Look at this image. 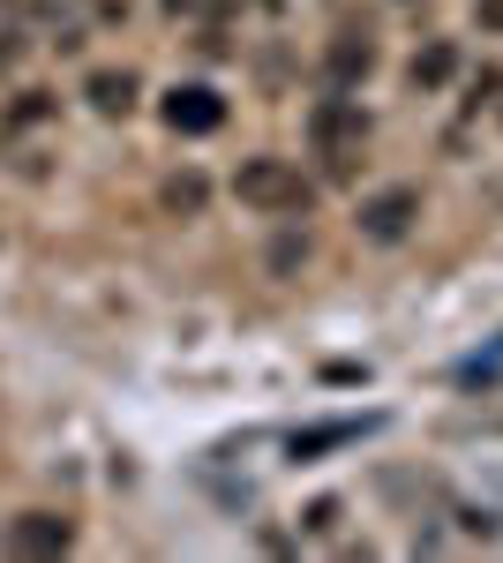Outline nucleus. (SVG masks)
Returning a JSON list of instances; mask_svg holds the SVG:
<instances>
[{
  "mask_svg": "<svg viewBox=\"0 0 503 563\" xmlns=\"http://www.w3.org/2000/svg\"><path fill=\"white\" fill-rule=\"evenodd\" d=\"M173 15H181V8H188V15H210V8H218V0H166Z\"/></svg>",
  "mask_w": 503,
  "mask_h": 563,
  "instance_id": "9b49d317",
  "label": "nucleus"
},
{
  "mask_svg": "<svg viewBox=\"0 0 503 563\" xmlns=\"http://www.w3.org/2000/svg\"><path fill=\"white\" fill-rule=\"evenodd\" d=\"M308 143H316V158H324L331 174H353V158H361V143H369V113H361L353 98H324V106L308 113Z\"/></svg>",
  "mask_w": 503,
  "mask_h": 563,
  "instance_id": "f03ea898",
  "label": "nucleus"
},
{
  "mask_svg": "<svg viewBox=\"0 0 503 563\" xmlns=\"http://www.w3.org/2000/svg\"><path fill=\"white\" fill-rule=\"evenodd\" d=\"M414 218H420V188H383V196L361 203V233L369 241H406Z\"/></svg>",
  "mask_w": 503,
  "mask_h": 563,
  "instance_id": "7ed1b4c3",
  "label": "nucleus"
},
{
  "mask_svg": "<svg viewBox=\"0 0 503 563\" xmlns=\"http://www.w3.org/2000/svg\"><path fill=\"white\" fill-rule=\"evenodd\" d=\"M369 68H376V45L361 38V31H338V38H331V76H338V84H361Z\"/></svg>",
  "mask_w": 503,
  "mask_h": 563,
  "instance_id": "423d86ee",
  "label": "nucleus"
},
{
  "mask_svg": "<svg viewBox=\"0 0 503 563\" xmlns=\"http://www.w3.org/2000/svg\"><path fill=\"white\" fill-rule=\"evenodd\" d=\"M451 68H459V53H451V45H428V53H414V84H420V90H444V84H451Z\"/></svg>",
  "mask_w": 503,
  "mask_h": 563,
  "instance_id": "1a4fd4ad",
  "label": "nucleus"
},
{
  "mask_svg": "<svg viewBox=\"0 0 503 563\" xmlns=\"http://www.w3.org/2000/svg\"><path fill=\"white\" fill-rule=\"evenodd\" d=\"M361 429H376V421H324V429L294 435V459H316V451H331V443H353Z\"/></svg>",
  "mask_w": 503,
  "mask_h": 563,
  "instance_id": "0eeeda50",
  "label": "nucleus"
},
{
  "mask_svg": "<svg viewBox=\"0 0 503 563\" xmlns=\"http://www.w3.org/2000/svg\"><path fill=\"white\" fill-rule=\"evenodd\" d=\"M90 106H98V113H128V106H135V76H113V68L90 76Z\"/></svg>",
  "mask_w": 503,
  "mask_h": 563,
  "instance_id": "6e6552de",
  "label": "nucleus"
},
{
  "mask_svg": "<svg viewBox=\"0 0 503 563\" xmlns=\"http://www.w3.org/2000/svg\"><path fill=\"white\" fill-rule=\"evenodd\" d=\"M68 541H76V526L53 519V511H23V519L0 533V549H8V556H61Z\"/></svg>",
  "mask_w": 503,
  "mask_h": 563,
  "instance_id": "20e7f679",
  "label": "nucleus"
},
{
  "mask_svg": "<svg viewBox=\"0 0 503 563\" xmlns=\"http://www.w3.org/2000/svg\"><path fill=\"white\" fill-rule=\"evenodd\" d=\"M218 121H226V98H218V90H204V84L166 90V129L173 135H210Z\"/></svg>",
  "mask_w": 503,
  "mask_h": 563,
  "instance_id": "39448f33",
  "label": "nucleus"
},
{
  "mask_svg": "<svg viewBox=\"0 0 503 563\" xmlns=\"http://www.w3.org/2000/svg\"><path fill=\"white\" fill-rule=\"evenodd\" d=\"M166 203H173V211H204V180H196V174H173L166 180Z\"/></svg>",
  "mask_w": 503,
  "mask_h": 563,
  "instance_id": "9d476101",
  "label": "nucleus"
},
{
  "mask_svg": "<svg viewBox=\"0 0 503 563\" xmlns=\"http://www.w3.org/2000/svg\"><path fill=\"white\" fill-rule=\"evenodd\" d=\"M233 196H241L249 211H263V218H294V211L316 203V188L300 180L294 158H249V166L233 174Z\"/></svg>",
  "mask_w": 503,
  "mask_h": 563,
  "instance_id": "f257e3e1",
  "label": "nucleus"
}]
</instances>
